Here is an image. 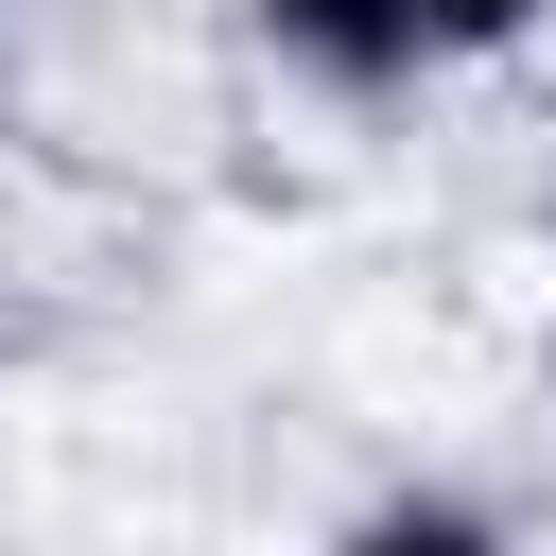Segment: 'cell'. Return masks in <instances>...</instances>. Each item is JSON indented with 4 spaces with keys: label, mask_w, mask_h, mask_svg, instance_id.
Returning <instances> with one entry per match:
<instances>
[{
    "label": "cell",
    "mask_w": 556,
    "mask_h": 556,
    "mask_svg": "<svg viewBox=\"0 0 556 556\" xmlns=\"http://www.w3.org/2000/svg\"><path fill=\"white\" fill-rule=\"evenodd\" d=\"M243 17H261V52H278V70H313V87H348V104L434 70L417 0H243Z\"/></svg>",
    "instance_id": "6da1fadb"
},
{
    "label": "cell",
    "mask_w": 556,
    "mask_h": 556,
    "mask_svg": "<svg viewBox=\"0 0 556 556\" xmlns=\"http://www.w3.org/2000/svg\"><path fill=\"white\" fill-rule=\"evenodd\" d=\"M330 556H521V539H504V521H486L469 486H382V504H365V521H348Z\"/></svg>",
    "instance_id": "7a4b0ae2"
},
{
    "label": "cell",
    "mask_w": 556,
    "mask_h": 556,
    "mask_svg": "<svg viewBox=\"0 0 556 556\" xmlns=\"http://www.w3.org/2000/svg\"><path fill=\"white\" fill-rule=\"evenodd\" d=\"M539 17H556V0H417L434 70H452V52H504V35H539Z\"/></svg>",
    "instance_id": "3957f363"
}]
</instances>
